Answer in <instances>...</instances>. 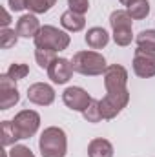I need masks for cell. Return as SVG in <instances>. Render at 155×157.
Wrapping results in <instances>:
<instances>
[{
    "instance_id": "10",
    "label": "cell",
    "mask_w": 155,
    "mask_h": 157,
    "mask_svg": "<svg viewBox=\"0 0 155 157\" xmlns=\"http://www.w3.org/2000/svg\"><path fill=\"white\" fill-rule=\"evenodd\" d=\"M28 101L37 106H49L55 101V90L46 82H35L28 88Z\"/></svg>"
},
{
    "instance_id": "23",
    "label": "cell",
    "mask_w": 155,
    "mask_h": 157,
    "mask_svg": "<svg viewBox=\"0 0 155 157\" xmlns=\"http://www.w3.org/2000/svg\"><path fill=\"white\" fill-rule=\"evenodd\" d=\"M113 40H115L117 46H130L131 40H133V33H131V28H115L113 29Z\"/></svg>"
},
{
    "instance_id": "14",
    "label": "cell",
    "mask_w": 155,
    "mask_h": 157,
    "mask_svg": "<svg viewBox=\"0 0 155 157\" xmlns=\"http://www.w3.org/2000/svg\"><path fill=\"white\" fill-rule=\"evenodd\" d=\"M60 24H62V28H64L66 31L77 33V31H80V29H84L86 18H84V15H78V13H75V11L68 9V11H64V13L60 15Z\"/></svg>"
},
{
    "instance_id": "12",
    "label": "cell",
    "mask_w": 155,
    "mask_h": 157,
    "mask_svg": "<svg viewBox=\"0 0 155 157\" xmlns=\"http://www.w3.org/2000/svg\"><path fill=\"white\" fill-rule=\"evenodd\" d=\"M40 22L39 18L33 15V13H28V15H22L18 20H17V33L18 37L22 39H35L40 31Z\"/></svg>"
},
{
    "instance_id": "25",
    "label": "cell",
    "mask_w": 155,
    "mask_h": 157,
    "mask_svg": "<svg viewBox=\"0 0 155 157\" xmlns=\"http://www.w3.org/2000/svg\"><path fill=\"white\" fill-rule=\"evenodd\" d=\"M84 119L88 121V122H100L102 121V113H100V106H99V101H91V104L88 106V110L82 113Z\"/></svg>"
},
{
    "instance_id": "21",
    "label": "cell",
    "mask_w": 155,
    "mask_h": 157,
    "mask_svg": "<svg viewBox=\"0 0 155 157\" xmlns=\"http://www.w3.org/2000/svg\"><path fill=\"white\" fill-rule=\"evenodd\" d=\"M18 40V33L17 29H9V28H2L0 29V48L2 49H9L17 44Z\"/></svg>"
},
{
    "instance_id": "3",
    "label": "cell",
    "mask_w": 155,
    "mask_h": 157,
    "mask_svg": "<svg viewBox=\"0 0 155 157\" xmlns=\"http://www.w3.org/2000/svg\"><path fill=\"white\" fill-rule=\"evenodd\" d=\"M35 48H44V49H51V51H64L70 46V35L55 26H42L39 35L35 37Z\"/></svg>"
},
{
    "instance_id": "27",
    "label": "cell",
    "mask_w": 155,
    "mask_h": 157,
    "mask_svg": "<svg viewBox=\"0 0 155 157\" xmlns=\"http://www.w3.org/2000/svg\"><path fill=\"white\" fill-rule=\"evenodd\" d=\"M9 157H35V154L24 144H13V148L9 150Z\"/></svg>"
},
{
    "instance_id": "1",
    "label": "cell",
    "mask_w": 155,
    "mask_h": 157,
    "mask_svg": "<svg viewBox=\"0 0 155 157\" xmlns=\"http://www.w3.org/2000/svg\"><path fill=\"white\" fill-rule=\"evenodd\" d=\"M39 150L42 157H66L68 137L66 132L59 126H49L40 133Z\"/></svg>"
},
{
    "instance_id": "4",
    "label": "cell",
    "mask_w": 155,
    "mask_h": 157,
    "mask_svg": "<svg viewBox=\"0 0 155 157\" xmlns=\"http://www.w3.org/2000/svg\"><path fill=\"white\" fill-rule=\"evenodd\" d=\"M128 102H130V91H128V88L120 90V91H106V95L99 101L102 119H106V121L115 119L128 106Z\"/></svg>"
},
{
    "instance_id": "18",
    "label": "cell",
    "mask_w": 155,
    "mask_h": 157,
    "mask_svg": "<svg viewBox=\"0 0 155 157\" xmlns=\"http://www.w3.org/2000/svg\"><path fill=\"white\" fill-rule=\"evenodd\" d=\"M128 13L133 20H142L150 15V2L148 0H135L128 6Z\"/></svg>"
},
{
    "instance_id": "31",
    "label": "cell",
    "mask_w": 155,
    "mask_h": 157,
    "mask_svg": "<svg viewBox=\"0 0 155 157\" xmlns=\"http://www.w3.org/2000/svg\"><path fill=\"white\" fill-rule=\"evenodd\" d=\"M9 155V152H6V150H4V152H2V157H7Z\"/></svg>"
},
{
    "instance_id": "28",
    "label": "cell",
    "mask_w": 155,
    "mask_h": 157,
    "mask_svg": "<svg viewBox=\"0 0 155 157\" xmlns=\"http://www.w3.org/2000/svg\"><path fill=\"white\" fill-rule=\"evenodd\" d=\"M11 11H24L28 9V0H7Z\"/></svg>"
},
{
    "instance_id": "8",
    "label": "cell",
    "mask_w": 155,
    "mask_h": 157,
    "mask_svg": "<svg viewBox=\"0 0 155 157\" xmlns=\"http://www.w3.org/2000/svg\"><path fill=\"white\" fill-rule=\"evenodd\" d=\"M128 84V71L120 64H112L104 71V86L106 91H120L126 90Z\"/></svg>"
},
{
    "instance_id": "19",
    "label": "cell",
    "mask_w": 155,
    "mask_h": 157,
    "mask_svg": "<svg viewBox=\"0 0 155 157\" xmlns=\"http://www.w3.org/2000/svg\"><path fill=\"white\" fill-rule=\"evenodd\" d=\"M57 51L44 49V48H35V60L42 70H49V66L57 60Z\"/></svg>"
},
{
    "instance_id": "22",
    "label": "cell",
    "mask_w": 155,
    "mask_h": 157,
    "mask_svg": "<svg viewBox=\"0 0 155 157\" xmlns=\"http://www.w3.org/2000/svg\"><path fill=\"white\" fill-rule=\"evenodd\" d=\"M55 4L57 0H28V9L33 15H40V13H47Z\"/></svg>"
},
{
    "instance_id": "17",
    "label": "cell",
    "mask_w": 155,
    "mask_h": 157,
    "mask_svg": "<svg viewBox=\"0 0 155 157\" xmlns=\"http://www.w3.org/2000/svg\"><path fill=\"white\" fill-rule=\"evenodd\" d=\"M131 20L133 18L130 17L128 9H115L110 15V26H112V29H115V28H131L133 26Z\"/></svg>"
},
{
    "instance_id": "11",
    "label": "cell",
    "mask_w": 155,
    "mask_h": 157,
    "mask_svg": "<svg viewBox=\"0 0 155 157\" xmlns=\"http://www.w3.org/2000/svg\"><path fill=\"white\" fill-rule=\"evenodd\" d=\"M73 66H71V60L68 59H57L49 70H47V77L51 78L55 84H66L70 78L73 77Z\"/></svg>"
},
{
    "instance_id": "20",
    "label": "cell",
    "mask_w": 155,
    "mask_h": 157,
    "mask_svg": "<svg viewBox=\"0 0 155 157\" xmlns=\"http://www.w3.org/2000/svg\"><path fill=\"white\" fill-rule=\"evenodd\" d=\"M137 48L155 53V29H144L137 35Z\"/></svg>"
},
{
    "instance_id": "2",
    "label": "cell",
    "mask_w": 155,
    "mask_h": 157,
    "mask_svg": "<svg viewBox=\"0 0 155 157\" xmlns=\"http://www.w3.org/2000/svg\"><path fill=\"white\" fill-rule=\"evenodd\" d=\"M71 66H73V70H75L77 73L86 75V77L104 75V71H106V68H108L104 55L99 53V51H91V49L75 53L73 59H71Z\"/></svg>"
},
{
    "instance_id": "5",
    "label": "cell",
    "mask_w": 155,
    "mask_h": 157,
    "mask_svg": "<svg viewBox=\"0 0 155 157\" xmlns=\"http://www.w3.org/2000/svg\"><path fill=\"white\" fill-rule=\"evenodd\" d=\"M13 124L20 135V139H29L33 137L37 132H39L40 126V115L35 110H22L18 112L15 119H13Z\"/></svg>"
},
{
    "instance_id": "16",
    "label": "cell",
    "mask_w": 155,
    "mask_h": 157,
    "mask_svg": "<svg viewBox=\"0 0 155 157\" xmlns=\"http://www.w3.org/2000/svg\"><path fill=\"white\" fill-rule=\"evenodd\" d=\"M0 141H2V146H13V144H17V141H20V135H18L13 121H2V124H0Z\"/></svg>"
},
{
    "instance_id": "15",
    "label": "cell",
    "mask_w": 155,
    "mask_h": 157,
    "mask_svg": "<svg viewBox=\"0 0 155 157\" xmlns=\"http://www.w3.org/2000/svg\"><path fill=\"white\" fill-rule=\"evenodd\" d=\"M88 157H113V144L108 139L97 137L88 144Z\"/></svg>"
},
{
    "instance_id": "30",
    "label": "cell",
    "mask_w": 155,
    "mask_h": 157,
    "mask_svg": "<svg viewBox=\"0 0 155 157\" xmlns=\"http://www.w3.org/2000/svg\"><path fill=\"white\" fill-rule=\"evenodd\" d=\"M119 2H120L122 6H126V7H128V6H130L131 2H135V0H119Z\"/></svg>"
},
{
    "instance_id": "7",
    "label": "cell",
    "mask_w": 155,
    "mask_h": 157,
    "mask_svg": "<svg viewBox=\"0 0 155 157\" xmlns=\"http://www.w3.org/2000/svg\"><path fill=\"white\" fill-rule=\"evenodd\" d=\"M133 71L141 78L155 77V53L137 48L133 55Z\"/></svg>"
},
{
    "instance_id": "6",
    "label": "cell",
    "mask_w": 155,
    "mask_h": 157,
    "mask_svg": "<svg viewBox=\"0 0 155 157\" xmlns=\"http://www.w3.org/2000/svg\"><path fill=\"white\" fill-rule=\"evenodd\" d=\"M62 101H64V104H66L70 110L84 113V112L88 110V106L91 104L93 99H91V95H89L84 88H80V86H70V88L64 90Z\"/></svg>"
},
{
    "instance_id": "26",
    "label": "cell",
    "mask_w": 155,
    "mask_h": 157,
    "mask_svg": "<svg viewBox=\"0 0 155 157\" xmlns=\"http://www.w3.org/2000/svg\"><path fill=\"white\" fill-rule=\"evenodd\" d=\"M68 6L71 11H75L78 15H84L89 9V0H68Z\"/></svg>"
},
{
    "instance_id": "9",
    "label": "cell",
    "mask_w": 155,
    "mask_h": 157,
    "mask_svg": "<svg viewBox=\"0 0 155 157\" xmlns=\"http://www.w3.org/2000/svg\"><path fill=\"white\" fill-rule=\"evenodd\" d=\"M20 101V93L15 86V80L7 73L0 75V110H9Z\"/></svg>"
},
{
    "instance_id": "13",
    "label": "cell",
    "mask_w": 155,
    "mask_h": 157,
    "mask_svg": "<svg viewBox=\"0 0 155 157\" xmlns=\"http://www.w3.org/2000/svg\"><path fill=\"white\" fill-rule=\"evenodd\" d=\"M84 40H86V44H88L91 49H102V48L108 46L110 35H108V31H106L104 28L95 26V28H89V29H88Z\"/></svg>"
},
{
    "instance_id": "29",
    "label": "cell",
    "mask_w": 155,
    "mask_h": 157,
    "mask_svg": "<svg viewBox=\"0 0 155 157\" xmlns=\"http://www.w3.org/2000/svg\"><path fill=\"white\" fill-rule=\"evenodd\" d=\"M9 22H11V17H9V13H7V9H6V7H2V20H0L2 28H7V26H9Z\"/></svg>"
},
{
    "instance_id": "24",
    "label": "cell",
    "mask_w": 155,
    "mask_h": 157,
    "mask_svg": "<svg viewBox=\"0 0 155 157\" xmlns=\"http://www.w3.org/2000/svg\"><path fill=\"white\" fill-rule=\"evenodd\" d=\"M28 73H29V68H28V64H22V62H13L9 66V70H7L9 78H13L15 82L20 80V78H26Z\"/></svg>"
}]
</instances>
